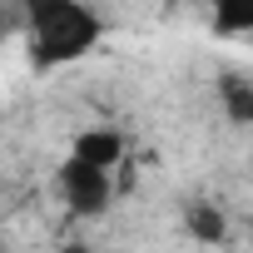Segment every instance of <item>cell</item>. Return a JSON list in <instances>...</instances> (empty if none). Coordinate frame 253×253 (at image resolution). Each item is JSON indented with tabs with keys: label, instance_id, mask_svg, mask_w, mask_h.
<instances>
[{
	"label": "cell",
	"instance_id": "obj_2",
	"mask_svg": "<svg viewBox=\"0 0 253 253\" xmlns=\"http://www.w3.org/2000/svg\"><path fill=\"white\" fill-rule=\"evenodd\" d=\"M55 184H60V199H65V209H70L75 218H99V213L109 209V199H114V179H109V169L84 164V159H75V154L60 164Z\"/></svg>",
	"mask_w": 253,
	"mask_h": 253
},
{
	"label": "cell",
	"instance_id": "obj_3",
	"mask_svg": "<svg viewBox=\"0 0 253 253\" xmlns=\"http://www.w3.org/2000/svg\"><path fill=\"white\" fill-rule=\"evenodd\" d=\"M70 154L84 159V164H99V169H119L129 149H124L119 129H80L75 144H70Z\"/></svg>",
	"mask_w": 253,
	"mask_h": 253
},
{
	"label": "cell",
	"instance_id": "obj_7",
	"mask_svg": "<svg viewBox=\"0 0 253 253\" xmlns=\"http://www.w3.org/2000/svg\"><path fill=\"white\" fill-rule=\"evenodd\" d=\"M60 253H89V248H84V243H65Z\"/></svg>",
	"mask_w": 253,
	"mask_h": 253
},
{
	"label": "cell",
	"instance_id": "obj_4",
	"mask_svg": "<svg viewBox=\"0 0 253 253\" xmlns=\"http://www.w3.org/2000/svg\"><path fill=\"white\" fill-rule=\"evenodd\" d=\"M184 233H189L194 243H209V248H218V243L228 238V218H223V209H218V204H209V199H194V204L184 209Z\"/></svg>",
	"mask_w": 253,
	"mask_h": 253
},
{
	"label": "cell",
	"instance_id": "obj_6",
	"mask_svg": "<svg viewBox=\"0 0 253 253\" xmlns=\"http://www.w3.org/2000/svg\"><path fill=\"white\" fill-rule=\"evenodd\" d=\"M253 30V0H213V35L233 40Z\"/></svg>",
	"mask_w": 253,
	"mask_h": 253
},
{
	"label": "cell",
	"instance_id": "obj_1",
	"mask_svg": "<svg viewBox=\"0 0 253 253\" xmlns=\"http://www.w3.org/2000/svg\"><path fill=\"white\" fill-rule=\"evenodd\" d=\"M25 30H30V65L55 70L89 55L104 35V20L80 0H25Z\"/></svg>",
	"mask_w": 253,
	"mask_h": 253
},
{
	"label": "cell",
	"instance_id": "obj_5",
	"mask_svg": "<svg viewBox=\"0 0 253 253\" xmlns=\"http://www.w3.org/2000/svg\"><path fill=\"white\" fill-rule=\"evenodd\" d=\"M218 99L233 124H253V84L238 75H218Z\"/></svg>",
	"mask_w": 253,
	"mask_h": 253
}]
</instances>
